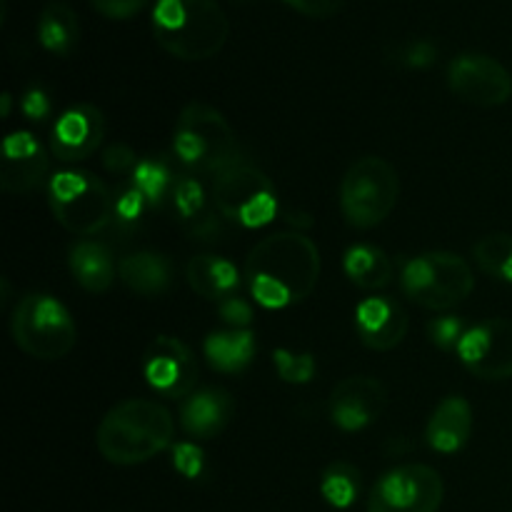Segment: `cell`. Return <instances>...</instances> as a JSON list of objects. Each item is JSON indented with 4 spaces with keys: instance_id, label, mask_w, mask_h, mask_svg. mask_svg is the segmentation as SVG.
Returning <instances> with one entry per match:
<instances>
[{
    "instance_id": "cell-35",
    "label": "cell",
    "mask_w": 512,
    "mask_h": 512,
    "mask_svg": "<svg viewBox=\"0 0 512 512\" xmlns=\"http://www.w3.org/2000/svg\"><path fill=\"white\" fill-rule=\"evenodd\" d=\"M138 155L133 153V148L125 143H113L110 148H105L103 153V165L108 173L113 175H133L138 168Z\"/></svg>"
},
{
    "instance_id": "cell-37",
    "label": "cell",
    "mask_w": 512,
    "mask_h": 512,
    "mask_svg": "<svg viewBox=\"0 0 512 512\" xmlns=\"http://www.w3.org/2000/svg\"><path fill=\"white\" fill-rule=\"evenodd\" d=\"M100 15L110 20H128L148 5V0H90Z\"/></svg>"
},
{
    "instance_id": "cell-33",
    "label": "cell",
    "mask_w": 512,
    "mask_h": 512,
    "mask_svg": "<svg viewBox=\"0 0 512 512\" xmlns=\"http://www.w3.org/2000/svg\"><path fill=\"white\" fill-rule=\"evenodd\" d=\"M173 465L183 478L188 480H198L203 475L205 468V455L198 445L193 443H183V445H175L173 448Z\"/></svg>"
},
{
    "instance_id": "cell-27",
    "label": "cell",
    "mask_w": 512,
    "mask_h": 512,
    "mask_svg": "<svg viewBox=\"0 0 512 512\" xmlns=\"http://www.w3.org/2000/svg\"><path fill=\"white\" fill-rule=\"evenodd\" d=\"M130 180H133L130 185L143 193V198L148 200L150 208H158L160 203L170 200L175 183H178V178H175V173L170 170V165L158 158H150V160H143V163H138V168H135V173L130 175Z\"/></svg>"
},
{
    "instance_id": "cell-21",
    "label": "cell",
    "mask_w": 512,
    "mask_h": 512,
    "mask_svg": "<svg viewBox=\"0 0 512 512\" xmlns=\"http://www.w3.org/2000/svg\"><path fill=\"white\" fill-rule=\"evenodd\" d=\"M68 265L75 283L85 293H105V290L113 288L115 278H118V263L113 260V253H110L108 245L98 243V240H78L70 248Z\"/></svg>"
},
{
    "instance_id": "cell-39",
    "label": "cell",
    "mask_w": 512,
    "mask_h": 512,
    "mask_svg": "<svg viewBox=\"0 0 512 512\" xmlns=\"http://www.w3.org/2000/svg\"><path fill=\"white\" fill-rule=\"evenodd\" d=\"M288 5H293L298 13L308 15V18H333L335 13H340L345 5V0H285Z\"/></svg>"
},
{
    "instance_id": "cell-8",
    "label": "cell",
    "mask_w": 512,
    "mask_h": 512,
    "mask_svg": "<svg viewBox=\"0 0 512 512\" xmlns=\"http://www.w3.org/2000/svg\"><path fill=\"white\" fill-rule=\"evenodd\" d=\"M403 293L425 310H453L470 298L475 275L468 260L448 250H430L408 260L400 275Z\"/></svg>"
},
{
    "instance_id": "cell-9",
    "label": "cell",
    "mask_w": 512,
    "mask_h": 512,
    "mask_svg": "<svg viewBox=\"0 0 512 512\" xmlns=\"http://www.w3.org/2000/svg\"><path fill=\"white\" fill-rule=\"evenodd\" d=\"M213 203L225 220L243 228H263L278 215L273 180L243 158L213 175Z\"/></svg>"
},
{
    "instance_id": "cell-24",
    "label": "cell",
    "mask_w": 512,
    "mask_h": 512,
    "mask_svg": "<svg viewBox=\"0 0 512 512\" xmlns=\"http://www.w3.org/2000/svg\"><path fill=\"white\" fill-rule=\"evenodd\" d=\"M343 270L350 283L360 290H380L388 288L395 278V265L383 248L378 245L360 243L345 253Z\"/></svg>"
},
{
    "instance_id": "cell-40",
    "label": "cell",
    "mask_w": 512,
    "mask_h": 512,
    "mask_svg": "<svg viewBox=\"0 0 512 512\" xmlns=\"http://www.w3.org/2000/svg\"><path fill=\"white\" fill-rule=\"evenodd\" d=\"M20 110H23L25 118L38 123V120H45L50 115V98L45 95L43 88H30L20 100Z\"/></svg>"
},
{
    "instance_id": "cell-15",
    "label": "cell",
    "mask_w": 512,
    "mask_h": 512,
    "mask_svg": "<svg viewBox=\"0 0 512 512\" xmlns=\"http://www.w3.org/2000/svg\"><path fill=\"white\" fill-rule=\"evenodd\" d=\"M50 158L43 143L28 130H15L3 140L0 185L10 195L33 193L48 178Z\"/></svg>"
},
{
    "instance_id": "cell-28",
    "label": "cell",
    "mask_w": 512,
    "mask_h": 512,
    "mask_svg": "<svg viewBox=\"0 0 512 512\" xmlns=\"http://www.w3.org/2000/svg\"><path fill=\"white\" fill-rule=\"evenodd\" d=\"M473 258L485 275L512 283V235L490 233L473 245Z\"/></svg>"
},
{
    "instance_id": "cell-26",
    "label": "cell",
    "mask_w": 512,
    "mask_h": 512,
    "mask_svg": "<svg viewBox=\"0 0 512 512\" xmlns=\"http://www.w3.org/2000/svg\"><path fill=\"white\" fill-rule=\"evenodd\" d=\"M360 490H363V475L353 463H330L320 475V495L325 503L335 510H348L358 503Z\"/></svg>"
},
{
    "instance_id": "cell-36",
    "label": "cell",
    "mask_w": 512,
    "mask_h": 512,
    "mask_svg": "<svg viewBox=\"0 0 512 512\" xmlns=\"http://www.w3.org/2000/svg\"><path fill=\"white\" fill-rule=\"evenodd\" d=\"M218 315L235 330H248V325L253 323V308L245 303V298L240 295H230L223 303L218 305Z\"/></svg>"
},
{
    "instance_id": "cell-12",
    "label": "cell",
    "mask_w": 512,
    "mask_h": 512,
    "mask_svg": "<svg viewBox=\"0 0 512 512\" xmlns=\"http://www.w3.org/2000/svg\"><path fill=\"white\" fill-rule=\"evenodd\" d=\"M143 375L163 398L185 400L198 385V358L183 340L158 335L143 353Z\"/></svg>"
},
{
    "instance_id": "cell-16",
    "label": "cell",
    "mask_w": 512,
    "mask_h": 512,
    "mask_svg": "<svg viewBox=\"0 0 512 512\" xmlns=\"http://www.w3.org/2000/svg\"><path fill=\"white\" fill-rule=\"evenodd\" d=\"M105 118L95 105L78 103L65 110L50 133V150L63 163H80L103 145Z\"/></svg>"
},
{
    "instance_id": "cell-10",
    "label": "cell",
    "mask_w": 512,
    "mask_h": 512,
    "mask_svg": "<svg viewBox=\"0 0 512 512\" xmlns=\"http://www.w3.org/2000/svg\"><path fill=\"white\" fill-rule=\"evenodd\" d=\"M445 483L430 465L408 463L388 470L368 495V512H438Z\"/></svg>"
},
{
    "instance_id": "cell-17",
    "label": "cell",
    "mask_w": 512,
    "mask_h": 512,
    "mask_svg": "<svg viewBox=\"0 0 512 512\" xmlns=\"http://www.w3.org/2000/svg\"><path fill=\"white\" fill-rule=\"evenodd\" d=\"M355 330L365 348L375 353H390L408 335L410 318L398 300L388 295H373V298H365L355 310Z\"/></svg>"
},
{
    "instance_id": "cell-11",
    "label": "cell",
    "mask_w": 512,
    "mask_h": 512,
    "mask_svg": "<svg viewBox=\"0 0 512 512\" xmlns=\"http://www.w3.org/2000/svg\"><path fill=\"white\" fill-rule=\"evenodd\" d=\"M455 98L478 108H498L512 98V75L500 60L485 53H463L448 68Z\"/></svg>"
},
{
    "instance_id": "cell-5",
    "label": "cell",
    "mask_w": 512,
    "mask_h": 512,
    "mask_svg": "<svg viewBox=\"0 0 512 512\" xmlns=\"http://www.w3.org/2000/svg\"><path fill=\"white\" fill-rule=\"evenodd\" d=\"M48 205L55 220L78 238H93L113 225L115 198L90 170H63L48 183Z\"/></svg>"
},
{
    "instance_id": "cell-20",
    "label": "cell",
    "mask_w": 512,
    "mask_h": 512,
    "mask_svg": "<svg viewBox=\"0 0 512 512\" xmlns=\"http://www.w3.org/2000/svg\"><path fill=\"white\" fill-rule=\"evenodd\" d=\"M118 278L130 293L140 298H160L173 288L175 270L168 255L155 250H138L118 263Z\"/></svg>"
},
{
    "instance_id": "cell-13",
    "label": "cell",
    "mask_w": 512,
    "mask_h": 512,
    "mask_svg": "<svg viewBox=\"0 0 512 512\" xmlns=\"http://www.w3.org/2000/svg\"><path fill=\"white\" fill-rule=\"evenodd\" d=\"M460 363L475 378L510 380L512 378V320L493 318L485 323L473 325L465 333L458 348Z\"/></svg>"
},
{
    "instance_id": "cell-3",
    "label": "cell",
    "mask_w": 512,
    "mask_h": 512,
    "mask_svg": "<svg viewBox=\"0 0 512 512\" xmlns=\"http://www.w3.org/2000/svg\"><path fill=\"white\" fill-rule=\"evenodd\" d=\"M153 35L173 58L198 63L225 48L230 20L218 0H155Z\"/></svg>"
},
{
    "instance_id": "cell-2",
    "label": "cell",
    "mask_w": 512,
    "mask_h": 512,
    "mask_svg": "<svg viewBox=\"0 0 512 512\" xmlns=\"http://www.w3.org/2000/svg\"><path fill=\"white\" fill-rule=\"evenodd\" d=\"M175 438V420L158 400L130 398L100 420L95 445L108 463L120 468L148 463L168 450Z\"/></svg>"
},
{
    "instance_id": "cell-18",
    "label": "cell",
    "mask_w": 512,
    "mask_h": 512,
    "mask_svg": "<svg viewBox=\"0 0 512 512\" xmlns=\"http://www.w3.org/2000/svg\"><path fill=\"white\" fill-rule=\"evenodd\" d=\"M235 403L228 390L200 388L180 405V425L195 440H213L230 425Z\"/></svg>"
},
{
    "instance_id": "cell-23",
    "label": "cell",
    "mask_w": 512,
    "mask_h": 512,
    "mask_svg": "<svg viewBox=\"0 0 512 512\" xmlns=\"http://www.w3.org/2000/svg\"><path fill=\"white\" fill-rule=\"evenodd\" d=\"M203 353L215 373L240 375L253 363L258 353V340L253 330H215L205 338Z\"/></svg>"
},
{
    "instance_id": "cell-25",
    "label": "cell",
    "mask_w": 512,
    "mask_h": 512,
    "mask_svg": "<svg viewBox=\"0 0 512 512\" xmlns=\"http://www.w3.org/2000/svg\"><path fill=\"white\" fill-rule=\"evenodd\" d=\"M38 40L48 53L70 55L80 40V20L75 10L65 3L45 5L38 18Z\"/></svg>"
},
{
    "instance_id": "cell-7",
    "label": "cell",
    "mask_w": 512,
    "mask_h": 512,
    "mask_svg": "<svg viewBox=\"0 0 512 512\" xmlns=\"http://www.w3.org/2000/svg\"><path fill=\"white\" fill-rule=\"evenodd\" d=\"M400 200L398 170L378 155L358 158L340 183V210L358 230L378 228L390 218Z\"/></svg>"
},
{
    "instance_id": "cell-1",
    "label": "cell",
    "mask_w": 512,
    "mask_h": 512,
    "mask_svg": "<svg viewBox=\"0 0 512 512\" xmlns=\"http://www.w3.org/2000/svg\"><path fill=\"white\" fill-rule=\"evenodd\" d=\"M320 268V250L308 235L273 233L250 250L243 280L263 308L283 310L310 298L320 280Z\"/></svg>"
},
{
    "instance_id": "cell-38",
    "label": "cell",
    "mask_w": 512,
    "mask_h": 512,
    "mask_svg": "<svg viewBox=\"0 0 512 512\" xmlns=\"http://www.w3.org/2000/svg\"><path fill=\"white\" fill-rule=\"evenodd\" d=\"M400 63L408 68H428L435 63V48L428 40H413L400 48Z\"/></svg>"
},
{
    "instance_id": "cell-22",
    "label": "cell",
    "mask_w": 512,
    "mask_h": 512,
    "mask_svg": "<svg viewBox=\"0 0 512 512\" xmlns=\"http://www.w3.org/2000/svg\"><path fill=\"white\" fill-rule=\"evenodd\" d=\"M185 278L195 295L205 300H218V303H223L230 295H238L240 283H243L240 270L228 258L213 253L190 258L185 265Z\"/></svg>"
},
{
    "instance_id": "cell-32",
    "label": "cell",
    "mask_w": 512,
    "mask_h": 512,
    "mask_svg": "<svg viewBox=\"0 0 512 512\" xmlns=\"http://www.w3.org/2000/svg\"><path fill=\"white\" fill-rule=\"evenodd\" d=\"M465 325L458 315H443V318L430 320L428 325V338L435 348L440 350H458L465 338Z\"/></svg>"
},
{
    "instance_id": "cell-14",
    "label": "cell",
    "mask_w": 512,
    "mask_h": 512,
    "mask_svg": "<svg viewBox=\"0 0 512 512\" xmlns=\"http://www.w3.org/2000/svg\"><path fill=\"white\" fill-rule=\"evenodd\" d=\"M388 408V388L368 375L340 380L328 398V415L343 433L370 428Z\"/></svg>"
},
{
    "instance_id": "cell-34",
    "label": "cell",
    "mask_w": 512,
    "mask_h": 512,
    "mask_svg": "<svg viewBox=\"0 0 512 512\" xmlns=\"http://www.w3.org/2000/svg\"><path fill=\"white\" fill-rule=\"evenodd\" d=\"M223 215L218 213H200L198 218H193L190 223H185V233L193 240H200V243H215V240L223 235Z\"/></svg>"
},
{
    "instance_id": "cell-19",
    "label": "cell",
    "mask_w": 512,
    "mask_h": 512,
    "mask_svg": "<svg viewBox=\"0 0 512 512\" xmlns=\"http://www.w3.org/2000/svg\"><path fill=\"white\" fill-rule=\"evenodd\" d=\"M470 435H473V408L463 395H448L430 415L425 440L435 453L455 455L468 445Z\"/></svg>"
},
{
    "instance_id": "cell-6",
    "label": "cell",
    "mask_w": 512,
    "mask_h": 512,
    "mask_svg": "<svg viewBox=\"0 0 512 512\" xmlns=\"http://www.w3.org/2000/svg\"><path fill=\"white\" fill-rule=\"evenodd\" d=\"M173 150L180 163L210 175L240 158L238 140L225 115L213 105L198 100L180 110L173 133Z\"/></svg>"
},
{
    "instance_id": "cell-4",
    "label": "cell",
    "mask_w": 512,
    "mask_h": 512,
    "mask_svg": "<svg viewBox=\"0 0 512 512\" xmlns=\"http://www.w3.org/2000/svg\"><path fill=\"white\" fill-rule=\"evenodd\" d=\"M10 333L25 355L43 363L68 358L78 343V325L60 300L48 293H28L18 300Z\"/></svg>"
},
{
    "instance_id": "cell-29",
    "label": "cell",
    "mask_w": 512,
    "mask_h": 512,
    "mask_svg": "<svg viewBox=\"0 0 512 512\" xmlns=\"http://www.w3.org/2000/svg\"><path fill=\"white\" fill-rule=\"evenodd\" d=\"M275 373L280 375L283 383L305 385L318 373V360L310 353H293V350H275L273 353Z\"/></svg>"
},
{
    "instance_id": "cell-41",
    "label": "cell",
    "mask_w": 512,
    "mask_h": 512,
    "mask_svg": "<svg viewBox=\"0 0 512 512\" xmlns=\"http://www.w3.org/2000/svg\"><path fill=\"white\" fill-rule=\"evenodd\" d=\"M233 3H250V0H233Z\"/></svg>"
},
{
    "instance_id": "cell-31",
    "label": "cell",
    "mask_w": 512,
    "mask_h": 512,
    "mask_svg": "<svg viewBox=\"0 0 512 512\" xmlns=\"http://www.w3.org/2000/svg\"><path fill=\"white\" fill-rule=\"evenodd\" d=\"M170 203H173L178 218L185 223H190L193 218H198L200 213H205V193L203 185L195 178H178L175 183L173 195H170Z\"/></svg>"
},
{
    "instance_id": "cell-30",
    "label": "cell",
    "mask_w": 512,
    "mask_h": 512,
    "mask_svg": "<svg viewBox=\"0 0 512 512\" xmlns=\"http://www.w3.org/2000/svg\"><path fill=\"white\" fill-rule=\"evenodd\" d=\"M148 200L143 198V193H140L138 188H125L123 193H120V198L115 200V218H113V225H110V230H115V233H135V230L140 228V223H143V213L148 210Z\"/></svg>"
}]
</instances>
